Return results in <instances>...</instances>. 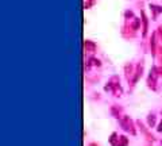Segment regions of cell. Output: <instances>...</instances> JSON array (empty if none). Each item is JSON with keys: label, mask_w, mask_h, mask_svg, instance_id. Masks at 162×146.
Wrapping results in <instances>:
<instances>
[{"label": "cell", "mask_w": 162, "mask_h": 146, "mask_svg": "<svg viewBox=\"0 0 162 146\" xmlns=\"http://www.w3.org/2000/svg\"><path fill=\"white\" fill-rule=\"evenodd\" d=\"M158 130H160V131H162V123L160 125V128H158Z\"/></svg>", "instance_id": "1"}]
</instances>
